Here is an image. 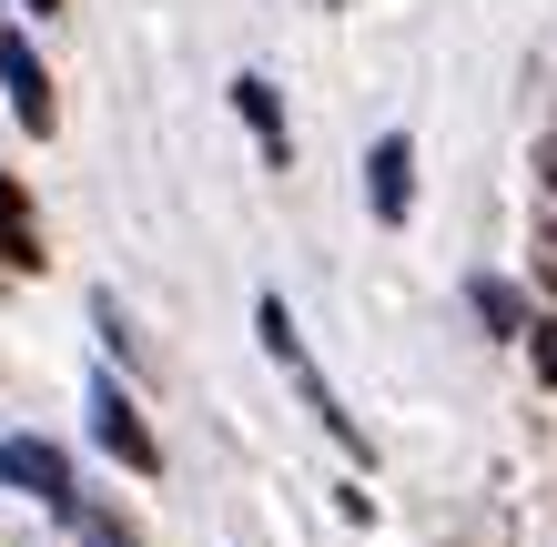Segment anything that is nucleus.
Wrapping results in <instances>:
<instances>
[{
    "instance_id": "obj_2",
    "label": "nucleus",
    "mask_w": 557,
    "mask_h": 547,
    "mask_svg": "<svg viewBox=\"0 0 557 547\" xmlns=\"http://www.w3.org/2000/svg\"><path fill=\"white\" fill-rule=\"evenodd\" d=\"M0 487L41 497L51 518H82V487H72V457H61L51 436H0Z\"/></svg>"
},
{
    "instance_id": "obj_7",
    "label": "nucleus",
    "mask_w": 557,
    "mask_h": 547,
    "mask_svg": "<svg viewBox=\"0 0 557 547\" xmlns=\"http://www.w3.org/2000/svg\"><path fill=\"white\" fill-rule=\"evenodd\" d=\"M0 264H41V234H30V203H21V183L11 173H0Z\"/></svg>"
},
{
    "instance_id": "obj_1",
    "label": "nucleus",
    "mask_w": 557,
    "mask_h": 547,
    "mask_svg": "<svg viewBox=\"0 0 557 547\" xmlns=\"http://www.w3.org/2000/svg\"><path fill=\"white\" fill-rule=\"evenodd\" d=\"M253 325H264V345H274V365H284L294 385H305V406L324 415V436H335L345 457H366V426H355V415L335 406V385L314 375V356H305V335H294V314H284V295H264V304H253Z\"/></svg>"
},
{
    "instance_id": "obj_3",
    "label": "nucleus",
    "mask_w": 557,
    "mask_h": 547,
    "mask_svg": "<svg viewBox=\"0 0 557 547\" xmlns=\"http://www.w3.org/2000/svg\"><path fill=\"white\" fill-rule=\"evenodd\" d=\"M0 91H11V122H21V133H51V122H61L51 72H41V51H30V30H0Z\"/></svg>"
},
{
    "instance_id": "obj_9",
    "label": "nucleus",
    "mask_w": 557,
    "mask_h": 547,
    "mask_svg": "<svg viewBox=\"0 0 557 547\" xmlns=\"http://www.w3.org/2000/svg\"><path fill=\"white\" fill-rule=\"evenodd\" d=\"M72 527H82V547H143L133 527H122V518H102V507H82V518H72Z\"/></svg>"
},
{
    "instance_id": "obj_4",
    "label": "nucleus",
    "mask_w": 557,
    "mask_h": 547,
    "mask_svg": "<svg viewBox=\"0 0 557 547\" xmlns=\"http://www.w3.org/2000/svg\"><path fill=\"white\" fill-rule=\"evenodd\" d=\"M91 436H102V446H112V457H122V467H133V476H152V467H162V446H152V426H143V406H133V396H122V385H112V375H102V385H91Z\"/></svg>"
},
{
    "instance_id": "obj_8",
    "label": "nucleus",
    "mask_w": 557,
    "mask_h": 547,
    "mask_svg": "<svg viewBox=\"0 0 557 547\" xmlns=\"http://www.w3.org/2000/svg\"><path fill=\"white\" fill-rule=\"evenodd\" d=\"M476 314H486L497 335H537V325H528V304H517V284H476Z\"/></svg>"
},
{
    "instance_id": "obj_5",
    "label": "nucleus",
    "mask_w": 557,
    "mask_h": 547,
    "mask_svg": "<svg viewBox=\"0 0 557 547\" xmlns=\"http://www.w3.org/2000/svg\"><path fill=\"white\" fill-rule=\"evenodd\" d=\"M366 203H375V223H406L416 213V142L406 133H385L366 152Z\"/></svg>"
},
{
    "instance_id": "obj_6",
    "label": "nucleus",
    "mask_w": 557,
    "mask_h": 547,
    "mask_svg": "<svg viewBox=\"0 0 557 547\" xmlns=\"http://www.w3.org/2000/svg\"><path fill=\"white\" fill-rule=\"evenodd\" d=\"M234 112L253 122V142H264V163L284 173V163H294V133H284V102H274V82H264V72H244V82H234Z\"/></svg>"
},
{
    "instance_id": "obj_10",
    "label": "nucleus",
    "mask_w": 557,
    "mask_h": 547,
    "mask_svg": "<svg viewBox=\"0 0 557 547\" xmlns=\"http://www.w3.org/2000/svg\"><path fill=\"white\" fill-rule=\"evenodd\" d=\"M30 11H61V0H30Z\"/></svg>"
}]
</instances>
